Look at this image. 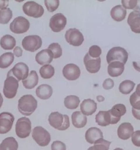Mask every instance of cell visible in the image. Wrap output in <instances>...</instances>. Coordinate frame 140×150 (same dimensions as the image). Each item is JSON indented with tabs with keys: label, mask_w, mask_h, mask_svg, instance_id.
<instances>
[{
	"label": "cell",
	"mask_w": 140,
	"mask_h": 150,
	"mask_svg": "<svg viewBox=\"0 0 140 150\" xmlns=\"http://www.w3.org/2000/svg\"><path fill=\"white\" fill-rule=\"evenodd\" d=\"M18 110L24 115L29 116L32 115L37 107V101L31 95L22 96L18 101Z\"/></svg>",
	"instance_id": "cell-1"
},
{
	"label": "cell",
	"mask_w": 140,
	"mask_h": 150,
	"mask_svg": "<svg viewBox=\"0 0 140 150\" xmlns=\"http://www.w3.org/2000/svg\"><path fill=\"white\" fill-rule=\"evenodd\" d=\"M49 124L55 129L64 131L70 127L69 117L67 115H62L58 112H52L48 118Z\"/></svg>",
	"instance_id": "cell-2"
},
{
	"label": "cell",
	"mask_w": 140,
	"mask_h": 150,
	"mask_svg": "<svg viewBox=\"0 0 140 150\" xmlns=\"http://www.w3.org/2000/svg\"><path fill=\"white\" fill-rule=\"evenodd\" d=\"M128 59V53L121 47H114L110 49L106 56V60L109 64L113 62H121L125 64Z\"/></svg>",
	"instance_id": "cell-3"
},
{
	"label": "cell",
	"mask_w": 140,
	"mask_h": 150,
	"mask_svg": "<svg viewBox=\"0 0 140 150\" xmlns=\"http://www.w3.org/2000/svg\"><path fill=\"white\" fill-rule=\"evenodd\" d=\"M19 81L18 80L8 73L3 89L4 96L9 99L13 98L17 95Z\"/></svg>",
	"instance_id": "cell-4"
},
{
	"label": "cell",
	"mask_w": 140,
	"mask_h": 150,
	"mask_svg": "<svg viewBox=\"0 0 140 150\" xmlns=\"http://www.w3.org/2000/svg\"><path fill=\"white\" fill-rule=\"evenodd\" d=\"M32 137L36 143L42 147L48 145L51 141L50 134L47 130L40 126L36 127L33 129Z\"/></svg>",
	"instance_id": "cell-5"
},
{
	"label": "cell",
	"mask_w": 140,
	"mask_h": 150,
	"mask_svg": "<svg viewBox=\"0 0 140 150\" xmlns=\"http://www.w3.org/2000/svg\"><path fill=\"white\" fill-rule=\"evenodd\" d=\"M22 10L27 16L35 18L41 17L44 12L43 7L35 1L26 2L22 6Z\"/></svg>",
	"instance_id": "cell-6"
},
{
	"label": "cell",
	"mask_w": 140,
	"mask_h": 150,
	"mask_svg": "<svg viewBox=\"0 0 140 150\" xmlns=\"http://www.w3.org/2000/svg\"><path fill=\"white\" fill-rule=\"evenodd\" d=\"M31 132L30 120L25 117L18 119L15 125V132L18 137L22 139L29 137Z\"/></svg>",
	"instance_id": "cell-7"
},
{
	"label": "cell",
	"mask_w": 140,
	"mask_h": 150,
	"mask_svg": "<svg viewBox=\"0 0 140 150\" xmlns=\"http://www.w3.org/2000/svg\"><path fill=\"white\" fill-rule=\"evenodd\" d=\"M10 30L14 34H21L28 31L30 22L26 18L19 16L15 18L10 24Z\"/></svg>",
	"instance_id": "cell-8"
},
{
	"label": "cell",
	"mask_w": 140,
	"mask_h": 150,
	"mask_svg": "<svg viewBox=\"0 0 140 150\" xmlns=\"http://www.w3.org/2000/svg\"><path fill=\"white\" fill-rule=\"evenodd\" d=\"M42 45L41 38L38 35H29L25 37L22 41V46L26 51L31 52L40 49Z\"/></svg>",
	"instance_id": "cell-9"
},
{
	"label": "cell",
	"mask_w": 140,
	"mask_h": 150,
	"mask_svg": "<svg viewBox=\"0 0 140 150\" xmlns=\"http://www.w3.org/2000/svg\"><path fill=\"white\" fill-rule=\"evenodd\" d=\"M66 41L74 46H79L84 40L82 33L76 28H71L67 30L65 35Z\"/></svg>",
	"instance_id": "cell-10"
},
{
	"label": "cell",
	"mask_w": 140,
	"mask_h": 150,
	"mask_svg": "<svg viewBox=\"0 0 140 150\" xmlns=\"http://www.w3.org/2000/svg\"><path fill=\"white\" fill-rule=\"evenodd\" d=\"M29 68L25 63L22 62L18 63L12 69L9 71L8 73L13 75L18 81L24 80L29 76Z\"/></svg>",
	"instance_id": "cell-11"
},
{
	"label": "cell",
	"mask_w": 140,
	"mask_h": 150,
	"mask_svg": "<svg viewBox=\"0 0 140 150\" xmlns=\"http://www.w3.org/2000/svg\"><path fill=\"white\" fill-rule=\"evenodd\" d=\"M67 24V19L62 13L54 14L50 19L49 27L55 33H59L62 31L65 28Z\"/></svg>",
	"instance_id": "cell-12"
},
{
	"label": "cell",
	"mask_w": 140,
	"mask_h": 150,
	"mask_svg": "<svg viewBox=\"0 0 140 150\" xmlns=\"http://www.w3.org/2000/svg\"><path fill=\"white\" fill-rule=\"evenodd\" d=\"M14 117L9 112H2L0 114V134L8 132L12 128Z\"/></svg>",
	"instance_id": "cell-13"
},
{
	"label": "cell",
	"mask_w": 140,
	"mask_h": 150,
	"mask_svg": "<svg viewBox=\"0 0 140 150\" xmlns=\"http://www.w3.org/2000/svg\"><path fill=\"white\" fill-rule=\"evenodd\" d=\"M84 64L87 71L90 73L94 74L100 71L101 68V58H94L89 56L88 53L84 57Z\"/></svg>",
	"instance_id": "cell-14"
},
{
	"label": "cell",
	"mask_w": 140,
	"mask_h": 150,
	"mask_svg": "<svg viewBox=\"0 0 140 150\" xmlns=\"http://www.w3.org/2000/svg\"><path fill=\"white\" fill-rule=\"evenodd\" d=\"M64 76L68 80H76L80 75V70L78 66L75 64L70 63L66 64L62 69Z\"/></svg>",
	"instance_id": "cell-15"
},
{
	"label": "cell",
	"mask_w": 140,
	"mask_h": 150,
	"mask_svg": "<svg viewBox=\"0 0 140 150\" xmlns=\"http://www.w3.org/2000/svg\"><path fill=\"white\" fill-rule=\"evenodd\" d=\"M95 121L97 124L101 127H106L110 124L118 123L119 121L113 118L108 111L100 110L96 115Z\"/></svg>",
	"instance_id": "cell-16"
},
{
	"label": "cell",
	"mask_w": 140,
	"mask_h": 150,
	"mask_svg": "<svg viewBox=\"0 0 140 150\" xmlns=\"http://www.w3.org/2000/svg\"><path fill=\"white\" fill-rule=\"evenodd\" d=\"M127 23L132 32L140 34V13L133 11L129 14L127 18Z\"/></svg>",
	"instance_id": "cell-17"
},
{
	"label": "cell",
	"mask_w": 140,
	"mask_h": 150,
	"mask_svg": "<svg viewBox=\"0 0 140 150\" xmlns=\"http://www.w3.org/2000/svg\"><path fill=\"white\" fill-rule=\"evenodd\" d=\"M134 132V129L130 123L121 124L118 128L117 134L119 138L123 140H128Z\"/></svg>",
	"instance_id": "cell-18"
},
{
	"label": "cell",
	"mask_w": 140,
	"mask_h": 150,
	"mask_svg": "<svg viewBox=\"0 0 140 150\" xmlns=\"http://www.w3.org/2000/svg\"><path fill=\"white\" fill-rule=\"evenodd\" d=\"M54 58L52 51L48 49H44L36 54V61L40 65H47L52 62Z\"/></svg>",
	"instance_id": "cell-19"
},
{
	"label": "cell",
	"mask_w": 140,
	"mask_h": 150,
	"mask_svg": "<svg viewBox=\"0 0 140 150\" xmlns=\"http://www.w3.org/2000/svg\"><path fill=\"white\" fill-rule=\"evenodd\" d=\"M81 112L85 115H92L97 109V103L92 99L83 100L80 106Z\"/></svg>",
	"instance_id": "cell-20"
},
{
	"label": "cell",
	"mask_w": 140,
	"mask_h": 150,
	"mask_svg": "<svg viewBox=\"0 0 140 150\" xmlns=\"http://www.w3.org/2000/svg\"><path fill=\"white\" fill-rule=\"evenodd\" d=\"M85 140L90 144L94 142L100 138H104L103 133L100 129L96 127H92L88 129L85 134Z\"/></svg>",
	"instance_id": "cell-21"
},
{
	"label": "cell",
	"mask_w": 140,
	"mask_h": 150,
	"mask_svg": "<svg viewBox=\"0 0 140 150\" xmlns=\"http://www.w3.org/2000/svg\"><path fill=\"white\" fill-rule=\"evenodd\" d=\"M72 123L74 127L82 128L84 127L87 123V118L86 115H83L80 111L74 112L72 116Z\"/></svg>",
	"instance_id": "cell-22"
},
{
	"label": "cell",
	"mask_w": 140,
	"mask_h": 150,
	"mask_svg": "<svg viewBox=\"0 0 140 150\" xmlns=\"http://www.w3.org/2000/svg\"><path fill=\"white\" fill-rule=\"evenodd\" d=\"M124 64L121 62H112L109 63L108 66V73L112 77H117L122 74L124 71Z\"/></svg>",
	"instance_id": "cell-23"
},
{
	"label": "cell",
	"mask_w": 140,
	"mask_h": 150,
	"mask_svg": "<svg viewBox=\"0 0 140 150\" xmlns=\"http://www.w3.org/2000/svg\"><path fill=\"white\" fill-rule=\"evenodd\" d=\"M36 93L37 96L42 100H48L52 96V88L47 84H42L36 88Z\"/></svg>",
	"instance_id": "cell-24"
},
{
	"label": "cell",
	"mask_w": 140,
	"mask_h": 150,
	"mask_svg": "<svg viewBox=\"0 0 140 150\" xmlns=\"http://www.w3.org/2000/svg\"><path fill=\"white\" fill-rule=\"evenodd\" d=\"M127 10L122 6H114L111 11V16L116 22H121L126 17Z\"/></svg>",
	"instance_id": "cell-25"
},
{
	"label": "cell",
	"mask_w": 140,
	"mask_h": 150,
	"mask_svg": "<svg viewBox=\"0 0 140 150\" xmlns=\"http://www.w3.org/2000/svg\"><path fill=\"white\" fill-rule=\"evenodd\" d=\"M23 86L26 89H32L38 83V76L35 71H31L30 73L26 79L22 81Z\"/></svg>",
	"instance_id": "cell-26"
},
{
	"label": "cell",
	"mask_w": 140,
	"mask_h": 150,
	"mask_svg": "<svg viewBox=\"0 0 140 150\" xmlns=\"http://www.w3.org/2000/svg\"><path fill=\"white\" fill-rule=\"evenodd\" d=\"M108 112L113 118L119 122L121 117L126 113L127 108L123 104H117L115 105L112 109L108 110Z\"/></svg>",
	"instance_id": "cell-27"
},
{
	"label": "cell",
	"mask_w": 140,
	"mask_h": 150,
	"mask_svg": "<svg viewBox=\"0 0 140 150\" xmlns=\"http://www.w3.org/2000/svg\"><path fill=\"white\" fill-rule=\"evenodd\" d=\"M0 45L5 50H11L15 46L16 40L12 36L6 35L1 39Z\"/></svg>",
	"instance_id": "cell-28"
},
{
	"label": "cell",
	"mask_w": 140,
	"mask_h": 150,
	"mask_svg": "<svg viewBox=\"0 0 140 150\" xmlns=\"http://www.w3.org/2000/svg\"><path fill=\"white\" fill-rule=\"evenodd\" d=\"M18 144L13 137L6 138L0 144V150H17Z\"/></svg>",
	"instance_id": "cell-29"
},
{
	"label": "cell",
	"mask_w": 140,
	"mask_h": 150,
	"mask_svg": "<svg viewBox=\"0 0 140 150\" xmlns=\"http://www.w3.org/2000/svg\"><path fill=\"white\" fill-rule=\"evenodd\" d=\"M14 60V55L12 52H6L0 56V68L4 69L10 66Z\"/></svg>",
	"instance_id": "cell-30"
},
{
	"label": "cell",
	"mask_w": 140,
	"mask_h": 150,
	"mask_svg": "<svg viewBox=\"0 0 140 150\" xmlns=\"http://www.w3.org/2000/svg\"><path fill=\"white\" fill-rule=\"evenodd\" d=\"M80 103L79 97L75 95H70L65 98L64 105L69 110L76 109Z\"/></svg>",
	"instance_id": "cell-31"
},
{
	"label": "cell",
	"mask_w": 140,
	"mask_h": 150,
	"mask_svg": "<svg viewBox=\"0 0 140 150\" xmlns=\"http://www.w3.org/2000/svg\"><path fill=\"white\" fill-rule=\"evenodd\" d=\"M135 83L129 80H126L122 82L119 86V90L124 95H128L134 88Z\"/></svg>",
	"instance_id": "cell-32"
},
{
	"label": "cell",
	"mask_w": 140,
	"mask_h": 150,
	"mask_svg": "<svg viewBox=\"0 0 140 150\" xmlns=\"http://www.w3.org/2000/svg\"><path fill=\"white\" fill-rule=\"evenodd\" d=\"M39 74L43 79H50L55 74V69L50 64L44 65L40 68Z\"/></svg>",
	"instance_id": "cell-33"
},
{
	"label": "cell",
	"mask_w": 140,
	"mask_h": 150,
	"mask_svg": "<svg viewBox=\"0 0 140 150\" xmlns=\"http://www.w3.org/2000/svg\"><path fill=\"white\" fill-rule=\"evenodd\" d=\"M13 13L12 10L7 8L6 9L0 10V24H6L12 18Z\"/></svg>",
	"instance_id": "cell-34"
},
{
	"label": "cell",
	"mask_w": 140,
	"mask_h": 150,
	"mask_svg": "<svg viewBox=\"0 0 140 150\" xmlns=\"http://www.w3.org/2000/svg\"><path fill=\"white\" fill-rule=\"evenodd\" d=\"M111 142L107 141L104 138H100L94 142L93 149L94 150H109Z\"/></svg>",
	"instance_id": "cell-35"
},
{
	"label": "cell",
	"mask_w": 140,
	"mask_h": 150,
	"mask_svg": "<svg viewBox=\"0 0 140 150\" xmlns=\"http://www.w3.org/2000/svg\"><path fill=\"white\" fill-rule=\"evenodd\" d=\"M48 50H50L53 54L54 58L57 59L60 57L62 54V50L61 46L58 43H52L48 46Z\"/></svg>",
	"instance_id": "cell-36"
},
{
	"label": "cell",
	"mask_w": 140,
	"mask_h": 150,
	"mask_svg": "<svg viewBox=\"0 0 140 150\" xmlns=\"http://www.w3.org/2000/svg\"><path fill=\"white\" fill-rule=\"evenodd\" d=\"M44 4L49 12H53L58 8L60 4V1L59 0H54V1L45 0Z\"/></svg>",
	"instance_id": "cell-37"
},
{
	"label": "cell",
	"mask_w": 140,
	"mask_h": 150,
	"mask_svg": "<svg viewBox=\"0 0 140 150\" xmlns=\"http://www.w3.org/2000/svg\"><path fill=\"white\" fill-rule=\"evenodd\" d=\"M130 102L132 108L136 110H140V97L136 94L135 92L130 96Z\"/></svg>",
	"instance_id": "cell-38"
},
{
	"label": "cell",
	"mask_w": 140,
	"mask_h": 150,
	"mask_svg": "<svg viewBox=\"0 0 140 150\" xmlns=\"http://www.w3.org/2000/svg\"><path fill=\"white\" fill-rule=\"evenodd\" d=\"M102 53V50L99 46L97 45H92L89 49L88 54L92 58H96L100 57Z\"/></svg>",
	"instance_id": "cell-39"
},
{
	"label": "cell",
	"mask_w": 140,
	"mask_h": 150,
	"mask_svg": "<svg viewBox=\"0 0 140 150\" xmlns=\"http://www.w3.org/2000/svg\"><path fill=\"white\" fill-rule=\"evenodd\" d=\"M122 4L123 7L125 9H134L137 5V1H136V0H132V1L122 0Z\"/></svg>",
	"instance_id": "cell-40"
},
{
	"label": "cell",
	"mask_w": 140,
	"mask_h": 150,
	"mask_svg": "<svg viewBox=\"0 0 140 150\" xmlns=\"http://www.w3.org/2000/svg\"><path fill=\"white\" fill-rule=\"evenodd\" d=\"M131 141L135 146L140 147V130L133 132L131 135Z\"/></svg>",
	"instance_id": "cell-41"
},
{
	"label": "cell",
	"mask_w": 140,
	"mask_h": 150,
	"mask_svg": "<svg viewBox=\"0 0 140 150\" xmlns=\"http://www.w3.org/2000/svg\"><path fill=\"white\" fill-rule=\"evenodd\" d=\"M52 150H66V145L60 141H55L51 145Z\"/></svg>",
	"instance_id": "cell-42"
},
{
	"label": "cell",
	"mask_w": 140,
	"mask_h": 150,
	"mask_svg": "<svg viewBox=\"0 0 140 150\" xmlns=\"http://www.w3.org/2000/svg\"><path fill=\"white\" fill-rule=\"evenodd\" d=\"M114 85V83L113 80L110 78H108V79H106L104 81L102 86L105 90H109L113 88Z\"/></svg>",
	"instance_id": "cell-43"
},
{
	"label": "cell",
	"mask_w": 140,
	"mask_h": 150,
	"mask_svg": "<svg viewBox=\"0 0 140 150\" xmlns=\"http://www.w3.org/2000/svg\"><path fill=\"white\" fill-rule=\"evenodd\" d=\"M13 54L17 57H20L22 55V49L19 47L17 46L15 47V49L13 50Z\"/></svg>",
	"instance_id": "cell-44"
},
{
	"label": "cell",
	"mask_w": 140,
	"mask_h": 150,
	"mask_svg": "<svg viewBox=\"0 0 140 150\" xmlns=\"http://www.w3.org/2000/svg\"><path fill=\"white\" fill-rule=\"evenodd\" d=\"M9 4L8 0H0V9L7 8Z\"/></svg>",
	"instance_id": "cell-45"
},
{
	"label": "cell",
	"mask_w": 140,
	"mask_h": 150,
	"mask_svg": "<svg viewBox=\"0 0 140 150\" xmlns=\"http://www.w3.org/2000/svg\"><path fill=\"white\" fill-rule=\"evenodd\" d=\"M132 113L136 119L140 120V110H136L132 108Z\"/></svg>",
	"instance_id": "cell-46"
},
{
	"label": "cell",
	"mask_w": 140,
	"mask_h": 150,
	"mask_svg": "<svg viewBox=\"0 0 140 150\" xmlns=\"http://www.w3.org/2000/svg\"><path fill=\"white\" fill-rule=\"evenodd\" d=\"M133 66L136 70L140 72V63H137L136 62H132Z\"/></svg>",
	"instance_id": "cell-47"
},
{
	"label": "cell",
	"mask_w": 140,
	"mask_h": 150,
	"mask_svg": "<svg viewBox=\"0 0 140 150\" xmlns=\"http://www.w3.org/2000/svg\"><path fill=\"white\" fill-rule=\"evenodd\" d=\"M134 10H135V11H137V12H140V1H137V4L135 8H134Z\"/></svg>",
	"instance_id": "cell-48"
},
{
	"label": "cell",
	"mask_w": 140,
	"mask_h": 150,
	"mask_svg": "<svg viewBox=\"0 0 140 150\" xmlns=\"http://www.w3.org/2000/svg\"><path fill=\"white\" fill-rule=\"evenodd\" d=\"M135 93H136V94L140 97V84L137 85L136 88Z\"/></svg>",
	"instance_id": "cell-49"
},
{
	"label": "cell",
	"mask_w": 140,
	"mask_h": 150,
	"mask_svg": "<svg viewBox=\"0 0 140 150\" xmlns=\"http://www.w3.org/2000/svg\"><path fill=\"white\" fill-rule=\"evenodd\" d=\"M96 98H97V101L99 102L103 101H104V100H105L104 97H103V96H97Z\"/></svg>",
	"instance_id": "cell-50"
},
{
	"label": "cell",
	"mask_w": 140,
	"mask_h": 150,
	"mask_svg": "<svg viewBox=\"0 0 140 150\" xmlns=\"http://www.w3.org/2000/svg\"><path fill=\"white\" fill-rule=\"evenodd\" d=\"M3 102H4V98H3V97H2V95H1V93H0V108H1V106L2 105Z\"/></svg>",
	"instance_id": "cell-51"
},
{
	"label": "cell",
	"mask_w": 140,
	"mask_h": 150,
	"mask_svg": "<svg viewBox=\"0 0 140 150\" xmlns=\"http://www.w3.org/2000/svg\"><path fill=\"white\" fill-rule=\"evenodd\" d=\"M87 150H94V149H93V146H92V147H90Z\"/></svg>",
	"instance_id": "cell-52"
},
{
	"label": "cell",
	"mask_w": 140,
	"mask_h": 150,
	"mask_svg": "<svg viewBox=\"0 0 140 150\" xmlns=\"http://www.w3.org/2000/svg\"><path fill=\"white\" fill-rule=\"evenodd\" d=\"M123 150L122 149H120V148H116V149H115L114 150Z\"/></svg>",
	"instance_id": "cell-53"
}]
</instances>
